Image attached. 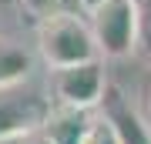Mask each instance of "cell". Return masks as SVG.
I'll return each mask as SVG.
<instances>
[{
  "label": "cell",
  "mask_w": 151,
  "mask_h": 144,
  "mask_svg": "<svg viewBox=\"0 0 151 144\" xmlns=\"http://www.w3.org/2000/svg\"><path fill=\"white\" fill-rule=\"evenodd\" d=\"M37 50L47 67L81 64V60H94L101 54L91 34V24H84L77 14H67V10H50L40 17Z\"/></svg>",
  "instance_id": "1"
},
{
  "label": "cell",
  "mask_w": 151,
  "mask_h": 144,
  "mask_svg": "<svg viewBox=\"0 0 151 144\" xmlns=\"http://www.w3.org/2000/svg\"><path fill=\"white\" fill-rule=\"evenodd\" d=\"M91 34L104 57H124L138 47V10L134 0H101L91 7Z\"/></svg>",
  "instance_id": "2"
},
{
  "label": "cell",
  "mask_w": 151,
  "mask_h": 144,
  "mask_svg": "<svg viewBox=\"0 0 151 144\" xmlns=\"http://www.w3.org/2000/svg\"><path fill=\"white\" fill-rule=\"evenodd\" d=\"M50 111V97L27 87L24 80L0 87V138H20L40 128Z\"/></svg>",
  "instance_id": "3"
},
{
  "label": "cell",
  "mask_w": 151,
  "mask_h": 144,
  "mask_svg": "<svg viewBox=\"0 0 151 144\" xmlns=\"http://www.w3.org/2000/svg\"><path fill=\"white\" fill-rule=\"evenodd\" d=\"M54 70V97L57 104H70V107H87L94 111L101 104V94L108 87L104 80V67L101 60H81V64H67V67H50Z\"/></svg>",
  "instance_id": "4"
},
{
  "label": "cell",
  "mask_w": 151,
  "mask_h": 144,
  "mask_svg": "<svg viewBox=\"0 0 151 144\" xmlns=\"http://www.w3.org/2000/svg\"><path fill=\"white\" fill-rule=\"evenodd\" d=\"M97 107H101V114L111 121V128L118 131L121 144H151V131H148L145 117L128 104V97H124L118 87H104Z\"/></svg>",
  "instance_id": "5"
},
{
  "label": "cell",
  "mask_w": 151,
  "mask_h": 144,
  "mask_svg": "<svg viewBox=\"0 0 151 144\" xmlns=\"http://www.w3.org/2000/svg\"><path fill=\"white\" fill-rule=\"evenodd\" d=\"M94 114L87 107H70V104H50L47 117H44L40 128L50 134L54 144H81L87 128H91Z\"/></svg>",
  "instance_id": "6"
},
{
  "label": "cell",
  "mask_w": 151,
  "mask_h": 144,
  "mask_svg": "<svg viewBox=\"0 0 151 144\" xmlns=\"http://www.w3.org/2000/svg\"><path fill=\"white\" fill-rule=\"evenodd\" d=\"M27 74H30V54L10 44H0V87L27 80Z\"/></svg>",
  "instance_id": "7"
},
{
  "label": "cell",
  "mask_w": 151,
  "mask_h": 144,
  "mask_svg": "<svg viewBox=\"0 0 151 144\" xmlns=\"http://www.w3.org/2000/svg\"><path fill=\"white\" fill-rule=\"evenodd\" d=\"M81 144H121V138H118V131L111 128V121L101 114V117L91 121V128H87V134H84Z\"/></svg>",
  "instance_id": "8"
},
{
  "label": "cell",
  "mask_w": 151,
  "mask_h": 144,
  "mask_svg": "<svg viewBox=\"0 0 151 144\" xmlns=\"http://www.w3.org/2000/svg\"><path fill=\"white\" fill-rule=\"evenodd\" d=\"M138 10V47L151 57V0H134Z\"/></svg>",
  "instance_id": "9"
},
{
  "label": "cell",
  "mask_w": 151,
  "mask_h": 144,
  "mask_svg": "<svg viewBox=\"0 0 151 144\" xmlns=\"http://www.w3.org/2000/svg\"><path fill=\"white\" fill-rule=\"evenodd\" d=\"M20 144H54V141H50V134L44 128H34L27 134H20Z\"/></svg>",
  "instance_id": "10"
},
{
  "label": "cell",
  "mask_w": 151,
  "mask_h": 144,
  "mask_svg": "<svg viewBox=\"0 0 151 144\" xmlns=\"http://www.w3.org/2000/svg\"><path fill=\"white\" fill-rule=\"evenodd\" d=\"M54 4H57V0H24V7H27L30 14H37V17L50 14V10H54Z\"/></svg>",
  "instance_id": "11"
},
{
  "label": "cell",
  "mask_w": 151,
  "mask_h": 144,
  "mask_svg": "<svg viewBox=\"0 0 151 144\" xmlns=\"http://www.w3.org/2000/svg\"><path fill=\"white\" fill-rule=\"evenodd\" d=\"M145 124H148V131H151V87H148V94H145Z\"/></svg>",
  "instance_id": "12"
},
{
  "label": "cell",
  "mask_w": 151,
  "mask_h": 144,
  "mask_svg": "<svg viewBox=\"0 0 151 144\" xmlns=\"http://www.w3.org/2000/svg\"><path fill=\"white\" fill-rule=\"evenodd\" d=\"M77 4H81L84 10H91V7H97V4H101V0H77Z\"/></svg>",
  "instance_id": "13"
},
{
  "label": "cell",
  "mask_w": 151,
  "mask_h": 144,
  "mask_svg": "<svg viewBox=\"0 0 151 144\" xmlns=\"http://www.w3.org/2000/svg\"><path fill=\"white\" fill-rule=\"evenodd\" d=\"M0 144H20V138H0Z\"/></svg>",
  "instance_id": "14"
}]
</instances>
